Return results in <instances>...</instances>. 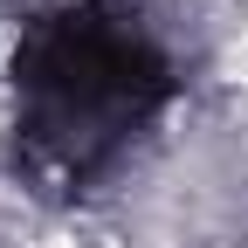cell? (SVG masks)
I'll use <instances>...</instances> for the list:
<instances>
[{
    "instance_id": "obj_1",
    "label": "cell",
    "mask_w": 248,
    "mask_h": 248,
    "mask_svg": "<svg viewBox=\"0 0 248 248\" xmlns=\"http://www.w3.org/2000/svg\"><path fill=\"white\" fill-rule=\"evenodd\" d=\"M14 166L42 193H83L172 104V62L110 0L48 7L21 28L7 62Z\"/></svg>"
}]
</instances>
